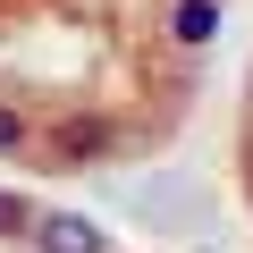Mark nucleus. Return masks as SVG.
<instances>
[{
	"label": "nucleus",
	"mask_w": 253,
	"mask_h": 253,
	"mask_svg": "<svg viewBox=\"0 0 253 253\" xmlns=\"http://www.w3.org/2000/svg\"><path fill=\"white\" fill-rule=\"evenodd\" d=\"M219 17H228V0H161L152 42H161L169 59H203V51L219 42Z\"/></svg>",
	"instance_id": "2"
},
{
	"label": "nucleus",
	"mask_w": 253,
	"mask_h": 253,
	"mask_svg": "<svg viewBox=\"0 0 253 253\" xmlns=\"http://www.w3.org/2000/svg\"><path fill=\"white\" fill-rule=\"evenodd\" d=\"M144 135L126 126L118 110H59L42 135H34V169H101V161H118V152H135Z\"/></svg>",
	"instance_id": "1"
},
{
	"label": "nucleus",
	"mask_w": 253,
	"mask_h": 253,
	"mask_svg": "<svg viewBox=\"0 0 253 253\" xmlns=\"http://www.w3.org/2000/svg\"><path fill=\"white\" fill-rule=\"evenodd\" d=\"M34 245H42V253H118V245H110L93 219H76V211H42V219H34Z\"/></svg>",
	"instance_id": "3"
},
{
	"label": "nucleus",
	"mask_w": 253,
	"mask_h": 253,
	"mask_svg": "<svg viewBox=\"0 0 253 253\" xmlns=\"http://www.w3.org/2000/svg\"><path fill=\"white\" fill-rule=\"evenodd\" d=\"M34 219H42V211H34L26 194H0V228H34Z\"/></svg>",
	"instance_id": "4"
}]
</instances>
